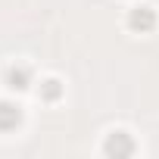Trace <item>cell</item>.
I'll return each instance as SVG.
<instances>
[{"label": "cell", "instance_id": "6da1fadb", "mask_svg": "<svg viewBox=\"0 0 159 159\" xmlns=\"http://www.w3.org/2000/svg\"><path fill=\"white\" fill-rule=\"evenodd\" d=\"M128 25L134 28V31H153V25H156V13L150 10V7H137V10H131V16H128Z\"/></svg>", "mask_w": 159, "mask_h": 159}, {"label": "cell", "instance_id": "7a4b0ae2", "mask_svg": "<svg viewBox=\"0 0 159 159\" xmlns=\"http://www.w3.org/2000/svg\"><path fill=\"white\" fill-rule=\"evenodd\" d=\"M109 156H131L134 153V143H131V137L128 134H122V131H116L109 140H106V147H103Z\"/></svg>", "mask_w": 159, "mask_h": 159}, {"label": "cell", "instance_id": "3957f363", "mask_svg": "<svg viewBox=\"0 0 159 159\" xmlns=\"http://www.w3.org/2000/svg\"><path fill=\"white\" fill-rule=\"evenodd\" d=\"M19 122H22L19 106H16V103H7V100H0V131H13Z\"/></svg>", "mask_w": 159, "mask_h": 159}, {"label": "cell", "instance_id": "277c9868", "mask_svg": "<svg viewBox=\"0 0 159 159\" xmlns=\"http://www.w3.org/2000/svg\"><path fill=\"white\" fill-rule=\"evenodd\" d=\"M7 81H10L13 91H25V88L31 84V72H28V66H13V69L7 72Z\"/></svg>", "mask_w": 159, "mask_h": 159}, {"label": "cell", "instance_id": "5b68a950", "mask_svg": "<svg viewBox=\"0 0 159 159\" xmlns=\"http://www.w3.org/2000/svg\"><path fill=\"white\" fill-rule=\"evenodd\" d=\"M41 94H44L47 100H56V97L62 94V88H59V81H56V78H50V81H44V84H41Z\"/></svg>", "mask_w": 159, "mask_h": 159}]
</instances>
